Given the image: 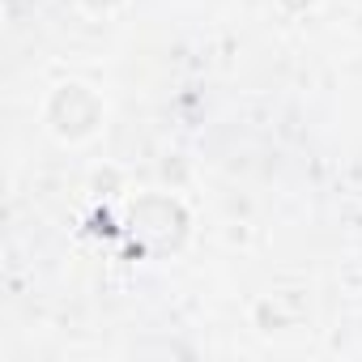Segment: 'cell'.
Returning a JSON list of instances; mask_svg holds the SVG:
<instances>
[{
	"label": "cell",
	"mask_w": 362,
	"mask_h": 362,
	"mask_svg": "<svg viewBox=\"0 0 362 362\" xmlns=\"http://www.w3.org/2000/svg\"><path fill=\"white\" fill-rule=\"evenodd\" d=\"M107 124V98L77 77H64L47 90L43 98V128L60 141V145H86L103 132Z\"/></svg>",
	"instance_id": "cell-1"
},
{
	"label": "cell",
	"mask_w": 362,
	"mask_h": 362,
	"mask_svg": "<svg viewBox=\"0 0 362 362\" xmlns=\"http://www.w3.org/2000/svg\"><path fill=\"white\" fill-rule=\"evenodd\" d=\"M315 5V0H281V9H290V13H307Z\"/></svg>",
	"instance_id": "cell-5"
},
{
	"label": "cell",
	"mask_w": 362,
	"mask_h": 362,
	"mask_svg": "<svg viewBox=\"0 0 362 362\" xmlns=\"http://www.w3.org/2000/svg\"><path fill=\"white\" fill-rule=\"evenodd\" d=\"M252 324H256V332H286L290 328V315L281 311V303H273V298H260L256 307H252Z\"/></svg>",
	"instance_id": "cell-3"
},
{
	"label": "cell",
	"mask_w": 362,
	"mask_h": 362,
	"mask_svg": "<svg viewBox=\"0 0 362 362\" xmlns=\"http://www.w3.org/2000/svg\"><path fill=\"white\" fill-rule=\"evenodd\" d=\"M73 5H77L81 13H90V18H111V13L124 9V0H73Z\"/></svg>",
	"instance_id": "cell-4"
},
{
	"label": "cell",
	"mask_w": 362,
	"mask_h": 362,
	"mask_svg": "<svg viewBox=\"0 0 362 362\" xmlns=\"http://www.w3.org/2000/svg\"><path fill=\"white\" fill-rule=\"evenodd\" d=\"M192 230V214L175 192H141L128 205V235L153 252V256H170L188 243Z\"/></svg>",
	"instance_id": "cell-2"
}]
</instances>
